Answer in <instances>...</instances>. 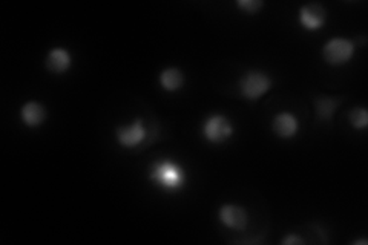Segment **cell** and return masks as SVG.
<instances>
[{
	"instance_id": "obj_9",
	"label": "cell",
	"mask_w": 368,
	"mask_h": 245,
	"mask_svg": "<svg viewBox=\"0 0 368 245\" xmlns=\"http://www.w3.org/2000/svg\"><path fill=\"white\" fill-rule=\"evenodd\" d=\"M72 66V56L66 48L56 46L51 48L45 59V68L48 72L54 74V76H61L71 69Z\"/></svg>"
},
{
	"instance_id": "obj_3",
	"label": "cell",
	"mask_w": 368,
	"mask_h": 245,
	"mask_svg": "<svg viewBox=\"0 0 368 245\" xmlns=\"http://www.w3.org/2000/svg\"><path fill=\"white\" fill-rule=\"evenodd\" d=\"M202 134L209 144H224L235 134V126L224 114L209 115L203 123Z\"/></svg>"
},
{
	"instance_id": "obj_11",
	"label": "cell",
	"mask_w": 368,
	"mask_h": 245,
	"mask_svg": "<svg viewBox=\"0 0 368 245\" xmlns=\"http://www.w3.org/2000/svg\"><path fill=\"white\" fill-rule=\"evenodd\" d=\"M314 109H317V121L330 124L336 109L342 103V97H330V95H318L314 97Z\"/></svg>"
},
{
	"instance_id": "obj_10",
	"label": "cell",
	"mask_w": 368,
	"mask_h": 245,
	"mask_svg": "<svg viewBox=\"0 0 368 245\" xmlns=\"http://www.w3.org/2000/svg\"><path fill=\"white\" fill-rule=\"evenodd\" d=\"M46 108L39 101H28L20 108V120L29 129H37L46 121Z\"/></svg>"
},
{
	"instance_id": "obj_5",
	"label": "cell",
	"mask_w": 368,
	"mask_h": 245,
	"mask_svg": "<svg viewBox=\"0 0 368 245\" xmlns=\"http://www.w3.org/2000/svg\"><path fill=\"white\" fill-rule=\"evenodd\" d=\"M354 44L349 39L334 37L329 40L322 48V59L330 66L339 68L349 63L354 57Z\"/></svg>"
},
{
	"instance_id": "obj_6",
	"label": "cell",
	"mask_w": 368,
	"mask_h": 245,
	"mask_svg": "<svg viewBox=\"0 0 368 245\" xmlns=\"http://www.w3.org/2000/svg\"><path fill=\"white\" fill-rule=\"evenodd\" d=\"M218 219L223 226L234 231H246L249 227V211L238 204H223L218 210Z\"/></svg>"
},
{
	"instance_id": "obj_8",
	"label": "cell",
	"mask_w": 368,
	"mask_h": 245,
	"mask_svg": "<svg viewBox=\"0 0 368 245\" xmlns=\"http://www.w3.org/2000/svg\"><path fill=\"white\" fill-rule=\"evenodd\" d=\"M299 120L292 112H279L273 116L272 131L281 140H293L299 132Z\"/></svg>"
},
{
	"instance_id": "obj_4",
	"label": "cell",
	"mask_w": 368,
	"mask_h": 245,
	"mask_svg": "<svg viewBox=\"0 0 368 245\" xmlns=\"http://www.w3.org/2000/svg\"><path fill=\"white\" fill-rule=\"evenodd\" d=\"M147 136H149V129L146 127L141 116H136L129 124L119 126L117 131H115L117 143L126 151H132V149L143 146Z\"/></svg>"
},
{
	"instance_id": "obj_2",
	"label": "cell",
	"mask_w": 368,
	"mask_h": 245,
	"mask_svg": "<svg viewBox=\"0 0 368 245\" xmlns=\"http://www.w3.org/2000/svg\"><path fill=\"white\" fill-rule=\"evenodd\" d=\"M273 88V80L261 69H249L239 79V95L247 101H258Z\"/></svg>"
},
{
	"instance_id": "obj_13",
	"label": "cell",
	"mask_w": 368,
	"mask_h": 245,
	"mask_svg": "<svg viewBox=\"0 0 368 245\" xmlns=\"http://www.w3.org/2000/svg\"><path fill=\"white\" fill-rule=\"evenodd\" d=\"M349 121L353 129L362 131L368 126V114L365 108H353L349 114Z\"/></svg>"
},
{
	"instance_id": "obj_14",
	"label": "cell",
	"mask_w": 368,
	"mask_h": 245,
	"mask_svg": "<svg viewBox=\"0 0 368 245\" xmlns=\"http://www.w3.org/2000/svg\"><path fill=\"white\" fill-rule=\"evenodd\" d=\"M237 6L244 14L255 16L261 11L262 6H264V2H261V0H239V2H237Z\"/></svg>"
},
{
	"instance_id": "obj_12",
	"label": "cell",
	"mask_w": 368,
	"mask_h": 245,
	"mask_svg": "<svg viewBox=\"0 0 368 245\" xmlns=\"http://www.w3.org/2000/svg\"><path fill=\"white\" fill-rule=\"evenodd\" d=\"M159 83L163 91L174 94V92H178L180 89H183L184 83H186V76L180 68H174V66L166 68L160 72Z\"/></svg>"
},
{
	"instance_id": "obj_1",
	"label": "cell",
	"mask_w": 368,
	"mask_h": 245,
	"mask_svg": "<svg viewBox=\"0 0 368 245\" xmlns=\"http://www.w3.org/2000/svg\"><path fill=\"white\" fill-rule=\"evenodd\" d=\"M147 179L164 194H180L187 184L184 167L172 158H156L147 169Z\"/></svg>"
},
{
	"instance_id": "obj_15",
	"label": "cell",
	"mask_w": 368,
	"mask_h": 245,
	"mask_svg": "<svg viewBox=\"0 0 368 245\" xmlns=\"http://www.w3.org/2000/svg\"><path fill=\"white\" fill-rule=\"evenodd\" d=\"M281 244H284V245H289V244H304V241H302L299 236H297V234L290 233V234H287L286 238L281 239Z\"/></svg>"
},
{
	"instance_id": "obj_7",
	"label": "cell",
	"mask_w": 368,
	"mask_h": 245,
	"mask_svg": "<svg viewBox=\"0 0 368 245\" xmlns=\"http://www.w3.org/2000/svg\"><path fill=\"white\" fill-rule=\"evenodd\" d=\"M325 20H327V11L321 4H307L299 9L298 22L307 33H317L322 29Z\"/></svg>"
}]
</instances>
